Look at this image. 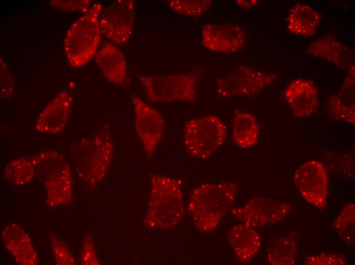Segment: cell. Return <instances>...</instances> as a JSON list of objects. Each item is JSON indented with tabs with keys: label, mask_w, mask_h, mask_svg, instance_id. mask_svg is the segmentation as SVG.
Returning a JSON list of instances; mask_svg holds the SVG:
<instances>
[{
	"label": "cell",
	"mask_w": 355,
	"mask_h": 265,
	"mask_svg": "<svg viewBox=\"0 0 355 265\" xmlns=\"http://www.w3.org/2000/svg\"><path fill=\"white\" fill-rule=\"evenodd\" d=\"M238 187L234 182L202 184L192 192L188 208L193 221L201 232L213 231L234 203Z\"/></svg>",
	"instance_id": "1"
},
{
	"label": "cell",
	"mask_w": 355,
	"mask_h": 265,
	"mask_svg": "<svg viewBox=\"0 0 355 265\" xmlns=\"http://www.w3.org/2000/svg\"><path fill=\"white\" fill-rule=\"evenodd\" d=\"M114 149L113 140L106 128L72 144L71 154L75 170L82 181L91 187L97 186L108 171Z\"/></svg>",
	"instance_id": "2"
},
{
	"label": "cell",
	"mask_w": 355,
	"mask_h": 265,
	"mask_svg": "<svg viewBox=\"0 0 355 265\" xmlns=\"http://www.w3.org/2000/svg\"><path fill=\"white\" fill-rule=\"evenodd\" d=\"M182 181L166 176L153 175L151 191L144 224L150 228L169 229L184 216Z\"/></svg>",
	"instance_id": "3"
},
{
	"label": "cell",
	"mask_w": 355,
	"mask_h": 265,
	"mask_svg": "<svg viewBox=\"0 0 355 265\" xmlns=\"http://www.w3.org/2000/svg\"><path fill=\"white\" fill-rule=\"evenodd\" d=\"M35 175L45 188L46 205L50 208L67 205L73 197L70 167L65 157L55 150L42 151L30 157Z\"/></svg>",
	"instance_id": "4"
},
{
	"label": "cell",
	"mask_w": 355,
	"mask_h": 265,
	"mask_svg": "<svg viewBox=\"0 0 355 265\" xmlns=\"http://www.w3.org/2000/svg\"><path fill=\"white\" fill-rule=\"evenodd\" d=\"M102 8L101 3H95L68 29L64 49L72 66H83L95 55L101 39L99 16Z\"/></svg>",
	"instance_id": "5"
},
{
	"label": "cell",
	"mask_w": 355,
	"mask_h": 265,
	"mask_svg": "<svg viewBox=\"0 0 355 265\" xmlns=\"http://www.w3.org/2000/svg\"><path fill=\"white\" fill-rule=\"evenodd\" d=\"M202 74L201 69L197 68L181 74L140 75L138 78L150 102L182 101L194 103Z\"/></svg>",
	"instance_id": "6"
},
{
	"label": "cell",
	"mask_w": 355,
	"mask_h": 265,
	"mask_svg": "<svg viewBox=\"0 0 355 265\" xmlns=\"http://www.w3.org/2000/svg\"><path fill=\"white\" fill-rule=\"evenodd\" d=\"M183 136L188 154L206 159L223 144L227 128L219 117L210 115L188 120L184 125Z\"/></svg>",
	"instance_id": "7"
},
{
	"label": "cell",
	"mask_w": 355,
	"mask_h": 265,
	"mask_svg": "<svg viewBox=\"0 0 355 265\" xmlns=\"http://www.w3.org/2000/svg\"><path fill=\"white\" fill-rule=\"evenodd\" d=\"M276 76L274 73H266L240 64L218 79L216 95L220 99L238 96L253 97L269 87Z\"/></svg>",
	"instance_id": "8"
},
{
	"label": "cell",
	"mask_w": 355,
	"mask_h": 265,
	"mask_svg": "<svg viewBox=\"0 0 355 265\" xmlns=\"http://www.w3.org/2000/svg\"><path fill=\"white\" fill-rule=\"evenodd\" d=\"M291 209L289 203L258 197L250 199L242 206L232 208L231 213L243 224L256 228L282 221Z\"/></svg>",
	"instance_id": "9"
},
{
	"label": "cell",
	"mask_w": 355,
	"mask_h": 265,
	"mask_svg": "<svg viewBox=\"0 0 355 265\" xmlns=\"http://www.w3.org/2000/svg\"><path fill=\"white\" fill-rule=\"evenodd\" d=\"M295 184L303 198L321 210L326 206L328 174L321 162L310 160L302 164L294 175Z\"/></svg>",
	"instance_id": "10"
},
{
	"label": "cell",
	"mask_w": 355,
	"mask_h": 265,
	"mask_svg": "<svg viewBox=\"0 0 355 265\" xmlns=\"http://www.w3.org/2000/svg\"><path fill=\"white\" fill-rule=\"evenodd\" d=\"M135 2L117 0L102 13L99 24L102 33L111 41L123 44L130 38L133 28Z\"/></svg>",
	"instance_id": "11"
},
{
	"label": "cell",
	"mask_w": 355,
	"mask_h": 265,
	"mask_svg": "<svg viewBox=\"0 0 355 265\" xmlns=\"http://www.w3.org/2000/svg\"><path fill=\"white\" fill-rule=\"evenodd\" d=\"M135 130L148 157L153 156L164 130L165 121L161 113L140 98L132 96Z\"/></svg>",
	"instance_id": "12"
},
{
	"label": "cell",
	"mask_w": 355,
	"mask_h": 265,
	"mask_svg": "<svg viewBox=\"0 0 355 265\" xmlns=\"http://www.w3.org/2000/svg\"><path fill=\"white\" fill-rule=\"evenodd\" d=\"M246 34L239 24L208 23L202 28V43L208 49L222 54H234L244 46Z\"/></svg>",
	"instance_id": "13"
},
{
	"label": "cell",
	"mask_w": 355,
	"mask_h": 265,
	"mask_svg": "<svg viewBox=\"0 0 355 265\" xmlns=\"http://www.w3.org/2000/svg\"><path fill=\"white\" fill-rule=\"evenodd\" d=\"M73 96L67 90L60 92L42 110L35 127L41 133L58 134L65 128L69 120Z\"/></svg>",
	"instance_id": "14"
},
{
	"label": "cell",
	"mask_w": 355,
	"mask_h": 265,
	"mask_svg": "<svg viewBox=\"0 0 355 265\" xmlns=\"http://www.w3.org/2000/svg\"><path fill=\"white\" fill-rule=\"evenodd\" d=\"M285 97L296 118H307L317 111L318 90L310 80L299 78L292 81L286 88Z\"/></svg>",
	"instance_id": "15"
},
{
	"label": "cell",
	"mask_w": 355,
	"mask_h": 265,
	"mask_svg": "<svg viewBox=\"0 0 355 265\" xmlns=\"http://www.w3.org/2000/svg\"><path fill=\"white\" fill-rule=\"evenodd\" d=\"M310 55L323 58L347 72L355 69V54L332 34L312 42L307 48Z\"/></svg>",
	"instance_id": "16"
},
{
	"label": "cell",
	"mask_w": 355,
	"mask_h": 265,
	"mask_svg": "<svg viewBox=\"0 0 355 265\" xmlns=\"http://www.w3.org/2000/svg\"><path fill=\"white\" fill-rule=\"evenodd\" d=\"M326 111L334 121L355 124V69L347 72L340 89L330 96Z\"/></svg>",
	"instance_id": "17"
},
{
	"label": "cell",
	"mask_w": 355,
	"mask_h": 265,
	"mask_svg": "<svg viewBox=\"0 0 355 265\" xmlns=\"http://www.w3.org/2000/svg\"><path fill=\"white\" fill-rule=\"evenodd\" d=\"M1 239L6 249L18 263L38 264V256L31 238L19 225L11 223L7 225L2 232Z\"/></svg>",
	"instance_id": "18"
},
{
	"label": "cell",
	"mask_w": 355,
	"mask_h": 265,
	"mask_svg": "<svg viewBox=\"0 0 355 265\" xmlns=\"http://www.w3.org/2000/svg\"><path fill=\"white\" fill-rule=\"evenodd\" d=\"M98 68L110 82L122 87L128 83L127 65L121 50L110 42L104 43L95 55Z\"/></svg>",
	"instance_id": "19"
},
{
	"label": "cell",
	"mask_w": 355,
	"mask_h": 265,
	"mask_svg": "<svg viewBox=\"0 0 355 265\" xmlns=\"http://www.w3.org/2000/svg\"><path fill=\"white\" fill-rule=\"evenodd\" d=\"M229 243L240 263L249 262L258 252L261 246L259 233L245 224L232 227L228 232Z\"/></svg>",
	"instance_id": "20"
},
{
	"label": "cell",
	"mask_w": 355,
	"mask_h": 265,
	"mask_svg": "<svg viewBox=\"0 0 355 265\" xmlns=\"http://www.w3.org/2000/svg\"><path fill=\"white\" fill-rule=\"evenodd\" d=\"M321 19V15L311 6L297 4L289 11L287 28L296 35L312 36L316 33Z\"/></svg>",
	"instance_id": "21"
},
{
	"label": "cell",
	"mask_w": 355,
	"mask_h": 265,
	"mask_svg": "<svg viewBox=\"0 0 355 265\" xmlns=\"http://www.w3.org/2000/svg\"><path fill=\"white\" fill-rule=\"evenodd\" d=\"M259 135L258 122L251 113L236 112L232 123V138L237 147L242 149L253 147L257 143Z\"/></svg>",
	"instance_id": "22"
},
{
	"label": "cell",
	"mask_w": 355,
	"mask_h": 265,
	"mask_svg": "<svg viewBox=\"0 0 355 265\" xmlns=\"http://www.w3.org/2000/svg\"><path fill=\"white\" fill-rule=\"evenodd\" d=\"M297 233L293 231L287 236L276 238L267 252L268 262L272 265H293L297 254Z\"/></svg>",
	"instance_id": "23"
},
{
	"label": "cell",
	"mask_w": 355,
	"mask_h": 265,
	"mask_svg": "<svg viewBox=\"0 0 355 265\" xmlns=\"http://www.w3.org/2000/svg\"><path fill=\"white\" fill-rule=\"evenodd\" d=\"M4 175L13 184L22 186L32 180L35 176V170L30 158L20 157L9 163L5 168Z\"/></svg>",
	"instance_id": "24"
},
{
	"label": "cell",
	"mask_w": 355,
	"mask_h": 265,
	"mask_svg": "<svg viewBox=\"0 0 355 265\" xmlns=\"http://www.w3.org/2000/svg\"><path fill=\"white\" fill-rule=\"evenodd\" d=\"M335 230L342 241L347 245L354 244L355 205L348 203L344 205L334 223Z\"/></svg>",
	"instance_id": "25"
},
{
	"label": "cell",
	"mask_w": 355,
	"mask_h": 265,
	"mask_svg": "<svg viewBox=\"0 0 355 265\" xmlns=\"http://www.w3.org/2000/svg\"><path fill=\"white\" fill-rule=\"evenodd\" d=\"M175 13L191 17H198L208 12L212 0H169L163 1Z\"/></svg>",
	"instance_id": "26"
},
{
	"label": "cell",
	"mask_w": 355,
	"mask_h": 265,
	"mask_svg": "<svg viewBox=\"0 0 355 265\" xmlns=\"http://www.w3.org/2000/svg\"><path fill=\"white\" fill-rule=\"evenodd\" d=\"M51 248L56 261L58 265H74L76 261L67 245L55 233L49 234Z\"/></svg>",
	"instance_id": "27"
},
{
	"label": "cell",
	"mask_w": 355,
	"mask_h": 265,
	"mask_svg": "<svg viewBox=\"0 0 355 265\" xmlns=\"http://www.w3.org/2000/svg\"><path fill=\"white\" fill-rule=\"evenodd\" d=\"M0 75L1 98L7 99L13 93L14 83L10 70L2 56L0 58Z\"/></svg>",
	"instance_id": "28"
},
{
	"label": "cell",
	"mask_w": 355,
	"mask_h": 265,
	"mask_svg": "<svg viewBox=\"0 0 355 265\" xmlns=\"http://www.w3.org/2000/svg\"><path fill=\"white\" fill-rule=\"evenodd\" d=\"M306 265L347 264L344 256L332 253H319L307 257L303 262Z\"/></svg>",
	"instance_id": "29"
},
{
	"label": "cell",
	"mask_w": 355,
	"mask_h": 265,
	"mask_svg": "<svg viewBox=\"0 0 355 265\" xmlns=\"http://www.w3.org/2000/svg\"><path fill=\"white\" fill-rule=\"evenodd\" d=\"M80 255L83 264H99L94 242L90 233L86 234L83 238Z\"/></svg>",
	"instance_id": "30"
},
{
	"label": "cell",
	"mask_w": 355,
	"mask_h": 265,
	"mask_svg": "<svg viewBox=\"0 0 355 265\" xmlns=\"http://www.w3.org/2000/svg\"><path fill=\"white\" fill-rule=\"evenodd\" d=\"M49 3L52 7L60 9L66 12L78 11L86 13L91 8V1L52 0L50 1Z\"/></svg>",
	"instance_id": "31"
},
{
	"label": "cell",
	"mask_w": 355,
	"mask_h": 265,
	"mask_svg": "<svg viewBox=\"0 0 355 265\" xmlns=\"http://www.w3.org/2000/svg\"><path fill=\"white\" fill-rule=\"evenodd\" d=\"M235 2L238 6L244 9L252 8L259 3L258 0H237Z\"/></svg>",
	"instance_id": "32"
}]
</instances>
